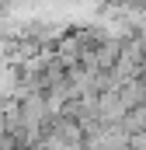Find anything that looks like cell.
Masks as SVG:
<instances>
[{"mask_svg": "<svg viewBox=\"0 0 146 150\" xmlns=\"http://www.w3.org/2000/svg\"><path fill=\"white\" fill-rule=\"evenodd\" d=\"M115 94L122 98V105H125V108L143 105V77H122V80H118V87H115Z\"/></svg>", "mask_w": 146, "mask_h": 150, "instance_id": "cell-1", "label": "cell"}, {"mask_svg": "<svg viewBox=\"0 0 146 150\" xmlns=\"http://www.w3.org/2000/svg\"><path fill=\"white\" fill-rule=\"evenodd\" d=\"M118 126H122L129 136H132V133H146V105H132L129 112L122 115V122H118Z\"/></svg>", "mask_w": 146, "mask_h": 150, "instance_id": "cell-2", "label": "cell"}]
</instances>
